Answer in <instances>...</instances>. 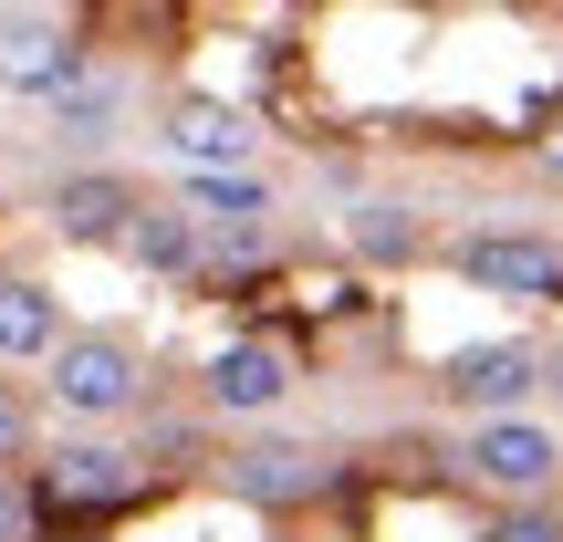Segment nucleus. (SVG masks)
<instances>
[{
  "instance_id": "1",
  "label": "nucleus",
  "mask_w": 563,
  "mask_h": 542,
  "mask_svg": "<svg viewBox=\"0 0 563 542\" xmlns=\"http://www.w3.org/2000/svg\"><path fill=\"white\" fill-rule=\"evenodd\" d=\"M32 490L53 522H104V511H125L146 490V449L104 439V428H74L63 449H32Z\"/></svg>"
},
{
  "instance_id": "2",
  "label": "nucleus",
  "mask_w": 563,
  "mask_h": 542,
  "mask_svg": "<svg viewBox=\"0 0 563 542\" xmlns=\"http://www.w3.org/2000/svg\"><path fill=\"white\" fill-rule=\"evenodd\" d=\"M42 397L74 428H115V418L146 407V355L125 334H63L53 355H42Z\"/></svg>"
},
{
  "instance_id": "3",
  "label": "nucleus",
  "mask_w": 563,
  "mask_h": 542,
  "mask_svg": "<svg viewBox=\"0 0 563 542\" xmlns=\"http://www.w3.org/2000/svg\"><path fill=\"white\" fill-rule=\"evenodd\" d=\"M460 480H481L490 501H532V490L563 480V439L532 418V407H490V418L460 439Z\"/></svg>"
},
{
  "instance_id": "4",
  "label": "nucleus",
  "mask_w": 563,
  "mask_h": 542,
  "mask_svg": "<svg viewBox=\"0 0 563 542\" xmlns=\"http://www.w3.org/2000/svg\"><path fill=\"white\" fill-rule=\"evenodd\" d=\"M449 272L470 292H501V302H563V241L553 230H470V241H449Z\"/></svg>"
},
{
  "instance_id": "5",
  "label": "nucleus",
  "mask_w": 563,
  "mask_h": 542,
  "mask_svg": "<svg viewBox=\"0 0 563 542\" xmlns=\"http://www.w3.org/2000/svg\"><path fill=\"white\" fill-rule=\"evenodd\" d=\"M220 490L251 501V511H302V501L334 490V449H313V439H241L220 460Z\"/></svg>"
},
{
  "instance_id": "6",
  "label": "nucleus",
  "mask_w": 563,
  "mask_h": 542,
  "mask_svg": "<svg viewBox=\"0 0 563 542\" xmlns=\"http://www.w3.org/2000/svg\"><path fill=\"white\" fill-rule=\"evenodd\" d=\"M292 344H272V334H230L220 355L199 365V407L209 418H272L282 397H292Z\"/></svg>"
},
{
  "instance_id": "7",
  "label": "nucleus",
  "mask_w": 563,
  "mask_h": 542,
  "mask_svg": "<svg viewBox=\"0 0 563 542\" xmlns=\"http://www.w3.org/2000/svg\"><path fill=\"white\" fill-rule=\"evenodd\" d=\"M532 386H543V344H522V334L439 355V397L470 407V418H490V407H532Z\"/></svg>"
},
{
  "instance_id": "8",
  "label": "nucleus",
  "mask_w": 563,
  "mask_h": 542,
  "mask_svg": "<svg viewBox=\"0 0 563 542\" xmlns=\"http://www.w3.org/2000/svg\"><path fill=\"white\" fill-rule=\"evenodd\" d=\"M84 74V32L63 11H0V95H53Z\"/></svg>"
},
{
  "instance_id": "9",
  "label": "nucleus",
  "mask_w": 563,
  "mask_h": 542,
  "mask_svg": "<svg viewBox=\"0 0 563 542\" xmlns=\"http://www.w3.org/2000/svg\"><path fill=\"white\" fill-rule=\"evenodd\" d=\"M157 146H167L178 167H251L262 125H251L241 104H220V95H167V115H157Z\"/></svg>"
},
{
  "instance_id": "10",
  "label": "nucleus",
  "mask_w": 563,
  "mask_h": 542,
  "mask_svg": "<svg viewBox=\"0 0 563 542\" xmlns=\"http://www.w3.org/2000/svg\"><path fill=\"white\" fill-rule=\"evenodd\" d=\"M136 199H146V188L115 178V167H74V178L53 188V230H63L74 251H115L125 220H136Z\"/></svg>"
},
{
  "instance_id": "11",
  "label": "nucleus",
  "mask_w": 563,
  "mask_h": 542,
  "mask_svg": "<svg viewBox=\"0 0 563 542\" xmlns=\"http://www.w3.org/2000/svg\"><path fill=\"white\" fill-rule=\"evenodd\" d=\"M178 199L199 230H272V178L262 167H178Z\"/></svg>"
},
{
  "instance_id": "12",
  "label": "nucleus",
  "mask_w": 563,
  "mask_h": 542,
  "mask_svg": "<svg viewBox=\"0 0 563 542\" xmlns=\"http://www.w3.org/2000/svg\"><path fill=\"white\" fill-rule=\"evenodd\" d=\"M115 251L136 272H157V281H199V220H188V199H136Z\"/></svg>"
},
{
  "instance_id": "13",
  "label": "nucleus",
  "mask_w": 563,
  "mask_h": 542,
  "mask_svg": "<svg viewBox=\"0 0 563 542\" xmlns=\"http://www.w3.org/2000/svg\"><path fill=\"white\" fill-rule=\"evenodd\" d=\"M42 115H53V136H63V146H104V136L125 125V74L84 63L74 84H53V95H42Z\"/></svg>"
},
{
  "instance_id": "14",
  "label": "nucleus",
  "mask_w": 563,
  "mask_h": 542,
  "mask_svg": "<svg viewBox=\"0 0 563 542\" xmlns=\"http://www.w3.org/2000/svg\"><path fill=\"white\" fill-rule=\"evenodd\" d=\"M63 334H74V323H63L53 281H11V272H0V365H42Z\"/></svg>"
},
{
  "instance_id": "15",
  "label": "nucleus",
  "mask_w": 563,
  "mask_h": 542,
  "mask_svg": "<svg viewBox=\"0 0 563 542\" xmlns=\"http://www.w3.org/2000/svg\"><path fill=\"white\" fill-rule=\"evenodd\" d=\"M344 230H355V251H365V262H407V251H418V220H407L397 199H365Z\"/></svg>"
},
{
  "instance_id": "16",
  "label": "nucleus",
  "mask_w": 563,
  "mask_h": 542,
  "mask_svg": "<svg viewBox=\"0 0 563 542\" xmlns=\"http://www.w3.org/2000/svg\"><path fill=\"white\" fill-rule=\"evenodd\" d=\"M481 542H563V511H553V490H532V501H501Z\"/></svg>"
},
{
  "instance_id": "17",
  "label": "nucleus",
  "mask_w": 563,
  "mask_h": 542,
  "mask_svg": "<svg viewBox=\"0 0 563 542\" xmlns=\"http://www.w3.org/2000/svg\"><path fill=\"white\" fill-rule=\"evenodd\" d=\"M53 532V511H42L32 469H0V542H42Z\"/></svg>"
},
{
  "instance_id": "18",
  "label": "nucleus",
  "mask_w": 563,
  "mask_h": 542,
  "mask_svg": "<svg viewBox=\"0 0 563 542\" xmlns=\"http://www.w3.org/2000/svg\"><path fill=\"white\" fill-rule=\"evenodd\" d=\"M32 449H42L32 397H21V386H0V469H32Z\"/></svg>"
},
{
  "instance_id": "19",
  "label": "nucleus",
  "mask_w": 563,
  "mask_h": 542,
  "mask_svg": "<svg viewBox=\"0 0 563 542\" xmlns=\"http://www.w3.org/2000/svg\"><path fill=\"white\" fill-rule=\"evenodd\" d=\"M532 157H543V167H553V178H563V115L543 125V146H532Z\"/></svg>"
},
{
  "instance_id": "20",
  "label": "nucleus",
  "mask_w": 563,
  "mask_h": 542,
  "mask_svg": "<svg viewBox=\"0 0 563 542\" xmlns=\"http://www.w3.org/2000/svg\"><path fill=\"white\" fill-rule=\"evenodd\" d=\"M42 542H95V532H42Z\"/></svg>"
}]
</instances>
